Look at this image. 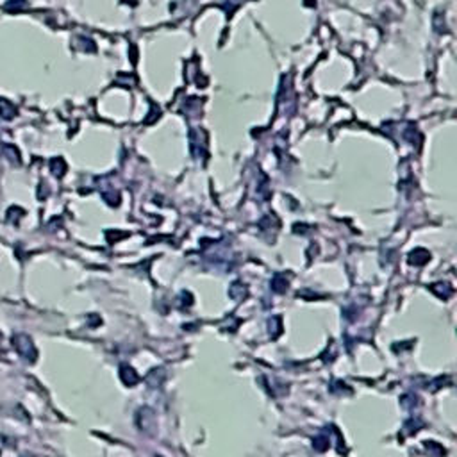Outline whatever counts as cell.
I'll use <instances>...</instances> for the list:
<instances>
[{
    "instance_id": "obj_1",
    "label": "cell",
    "mask_w": 457,
    "mask_h": 457,
    "mask_svg": "<svg viewBox=\"0 0 457 457\" xmlns=\"http://www.w3.org/2000/svg\"><path fill=\"white\" fill-rule=\"evenodd\" d=\"M13 347H15V350L18 352V356H20L24 361H27V363L36 361L38 350L27 334H16V336H13Z\"/></svg>"
},
{
    "instance_id": "obj_2",
    "label": "cell",
    "mask_w": 457,
    "mask_h": 457,
    "mask_svg": "<svg viewBox=\"0 0 457 457\" xmlns=\"http://www.w3.org/2000/svg\"><path fill=\"white\" fill-rule=\"evenodd\" d=\"M154 421H156V416H154L152 409H149V407L140 409V413H138V425H140L141 430H150L154 427Z\"/></svg>"
},
{
    "instance_id": "obj_3",
    "label": "cell",
    "mask_w": 457,
    "mask_h": 457,
    "mask_svg": "<svg viewBox=\"0 0 457 457\" xmlns=\"http://www.w3.org/2000/svg\"><path fill=\"white\" fill-rule=\"evenodd\" d=\"M120 379L125 386H134V384H138V381H140V375L134 372L133 366L122 365L120 366Z\"/></svg>"
},
{
    "instance_id": "obj_4",
    "label": "cell",
    "mask_w": 457,
    "mask_h": 457,
    "mask_svg": "<svg viewBox=\"0 0 457 457\" xmlns=\"http://www.w3.org/2000/svg\"><path fill=\"white\" fill-rule=\"evenodd\" d=\"M313 445L314 448L318 450V452H325V450L329 448V437L327 436H318L313 439Z\"/></svg>"
},
{
    "instance_id": "obj_5",
    "label": "cell",
    "mask_w": 457,
    "mask_h": 457,
    "mask_svg": "<svg viewBox=\"0 0 457 457\" xmlns=\"http://www.w3.org/2000/svg\"><path fill=\"white\" fill-rule=\"evenodd\" d=\"M0 345H2V334H0Z\"/></svg>"
}]
</instances>
